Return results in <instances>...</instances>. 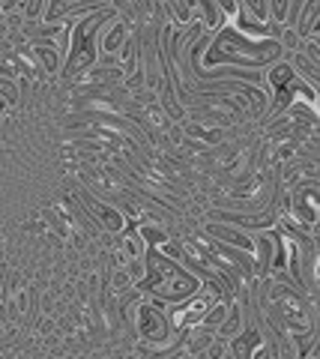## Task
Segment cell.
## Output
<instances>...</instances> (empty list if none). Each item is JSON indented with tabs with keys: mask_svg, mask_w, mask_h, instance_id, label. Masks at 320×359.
<instances>
[{
	"mask_svg": "<svg viewBox=\"0 0 320 359\" xmlns=\"http://www.w3.org/2000/svg\"><path fill=\"white\" fill-rule=\"evenodd\" d=\"M129 39V27L123 25V21L114 15H108L105 18V25L99 27V36H96V48L99 54H108V57H114V54L120 51V45H123Z\"/></svg>",
	"mask_w": 320,
	"mask_h": 359,
	"instance_id": "obj_1",
	"label": "cell"
},
{
	"mask_svg": "<svg viewBox=\"0 0 320 359\" xmlns=\"http://www.w3.org/2000/svg\"><path fill=\"white\" fill-rule=\"evenodd\" d=\"M246 327V314H242V309L237 306V302H230V311H228V318L222 320V327L216 330V335L218 339H225V341H230L234 335H239V330Z\"/></svg>",
	"mask_w": 320,
	"mask_h": 359,
	"instance_id": "obj_2",
	"label": "cell"
},
{
	"mask_svg": "<svg viewBox=\"0 0 320 359\" xmlns=\"http://www.w3.org/2000/svg\"><path fill=\"white\" fill-rule=\"evenodd\" d=\"M228 311H230V302H228V299L213 302V306H209V311L204 314L201 327H204V330H209V332H216L218 327H222V320L228 318Z\"/></svg>",
	"mask_w": 320,
	"mask_h": 359,
	"instance_id": "obj_3",
	"label": "cell"
}]
</instances>
